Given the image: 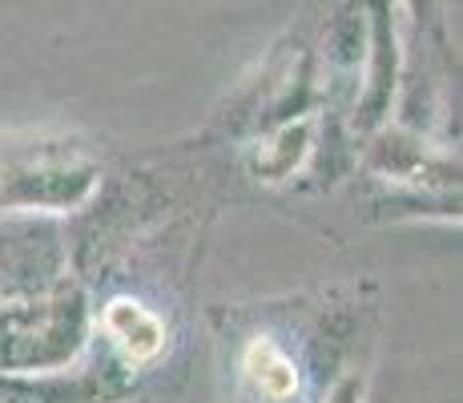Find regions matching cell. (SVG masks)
Here are the masks:
<instances>
[{
  "label": "cell",
  "mask_w": 463,
  "mask_h": 403,
  "mask_svg": "<svg viewBox=\"0 0 463 403\" xmlns=\"http://www.w3.org/2000/svg\"><path fill=\"white\" fill-rule=\"evenodd\" d=\"M105 327H109V335L118 339V347L133 363L154 360L165 347V331H162V322H157V315H149V311L133 299H113L109 311H105Z\"/></svg>",
  "instance_id": "1"
},
{
  "label": "cell",
  "mask_w": 463,
  "mask_h": 403,
  "mask_svg": "<svg viewBox=\"0 0 463 403\" xmlns=\"http://www.w3.org/2000/svg\"><path fill=\"white\" fill-rule=\"evenodd\" d=\"M242 371L270 403H282V399H290L298 391L295 363H290L287 355L270 343V339H254V343L246 347L242 351Z\"/></svg>",
  "instance_id": "2"
}]
</instances>
